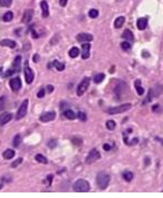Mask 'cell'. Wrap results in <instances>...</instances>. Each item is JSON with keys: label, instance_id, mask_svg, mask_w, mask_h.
<instances>
[{"label": "cell", "instance_id": "cell-1", "mask_svg": "<svg viewBox=\"0 0 163 198\" xmlns=\"http://www.w3.org/2000/svg\"><path fill=\"white\" fill-rule=\"evenodd\" d=\"M109 183H110V175L107 174V173H99L97 175V184L101 189H105V188L109 186Z\"/></svg>", "mask_w": 163, "mask_h": 198}, {"label": "cell", "instance_id": "cell-2", "mask_svg": "<svg viewBox=\"0 0 163 198\" xmlns=\"http://www.w3.org/2000/svg\"><path fill=\"white\" fill-rule=\"evenodd\" d=\"M73 190L77 193H87L90 190V184L85 179H78L73 184Z\"/></svg>", "mask_w": 163, "mask_h": 198}, {"label": "cell", "instance_id": "cell-3", "mask_svg": "<svg viewBox=\"0 0 163 198\" xmlns=\"http://www.w3.org/2000/svg\"><path fill=\"white\" fill-rule=\"evenodd\" d=\"M132 107L131 104H123V105H120V106L117 107H110L107 109V113L110 114V115H117V114H122L124 111H128Z\"/></svg>", "mask_w": 163, "mask_h": 198}, {"label": "cell", "instance_id": "cell-4", "mask_svg": "<svg viewBox=\"0 0 163 198\" xmlns=\"http://www.w3.org/2000/svg\"><path fill=\"white\" fill-rule=\"evenodd\" d=\"M28 99H24V101H22V104L20 105V107H19V109H18L17 111V115H16V119L17 120H20L22 119L26 115H27V111H28Z\"/></svg>", "mask_w": 163, "mask_h": 198}, {"label": "cell", "instance_id": "cell-5", "mask_svg": "<svg viewBox=\"0 0 163 198\" xmlns=\"http://www.w3.org/2000/svg\"><path fill=\"white\" fill-rule=\"evenodd\" d=\"M89 85H90V78L89 77H85V78L82 79V81L79 84L78 88H77V95L78 96H82L87 91V89L89 88Z\"/></svg>", "mask_w": 163, "mask_h": 198}, {"label": "cell", "instance_id": "cell-6", "mask_svg": "<svg viewBox=\"0 0 163 198\" xmlns=\"http://www.w3.org/2000/svg\"><path fill=\"white\" fill-rule=\"evenodd\" d=\"M100 158H101L100 153H99L95 148H93V149L90 150V153L88 154L87 158H85V163H87V164H92V163H94V161L99 160Z\"/></svg>", "mask_w": 163, "mask_h": 198}, {"label": "cell", "instance_id": "cell-7", "mask_svg": "<svg viewBox=\"0 0 163 198\" xmlns=\"http://www.w3.org/2000/svg\"><path fill=\"white\" fill-rule=\"evenodd\" d=\"M24 78H26V82L27 84H31V82L34 81V70L29 67V64L26 61L24 64Z\"/></svg>", "mask_w": 163, "mask_h": 198}, {"label": "cell", "instance_id": "cell-8", "mask_svg": "<svg viewBox=\"0 0 163 198\" xmlns=\"http://www.w3.org/2000/svg\"><path fill=\"white\" fill-rule=\"evenodd\" d=\"M54 118H56V113L54 111H47V113L41 115L39 120L41 123H49V121H52Z\"/></svg>", "mask_w": 163, "mask_h": 198}, {"label": "cell", "instance_id": "cell-9", "mask_svg": "<svg viewBox=\"0 0 163 198\" xmlns=\"http://www.w3.org/2000/svg\"><path fill=\"white\" fill-rule=\"evenodd\" d=\"M9 85H10V88L12 89L14 91H18V90L21 88V79L19 78V77L11 78L10 81H9Z\"/></svg>", "mask_w": 163, "mask_h": 198}, {"label": "cell", "instance_id": "cell-10", "mask_svg": "<svg viewBox=\"0 0 163 198\" xmlns=\"http://www.w3.org/2000/svg\"><path fill=\"white\" fill-rule=\"evenodd\" d=\"M90 48H91V45H89L88 42H83V45H82V54H81L82 59H88L90 57Z\"/></svg>", "mask_w": 163, "mask_h": 198}, {"label": "cell", "instance_id": "cell-11", "mask_svg": "<svg viewBox=\"0 0 163 198\" xmlns=\"http://www.w3.org/2000/svg\"><path fill=\"white\" fill-rule=\"evenodd\" d=\"M0 46L14 49V48L17 47V42L14 40H11V39H2V40H0Z\"/></svg>", "mask_w": 163, "mask_h": 198}, {"label": "cell", "instance_id": "cell-12", "mask_svg": "<svg viewBox=\"0 0 163 198\" xmlns=\"http://www.w3.org/2000/svg\"><path fill=\"white\" fill-rule=\"evenodd\" d=\"M32 17H34V10H32V9H27V10L24 12L22 21H24V24H29V22L32 20Z\"/></svg>", "mask_w": 163, "mask_h": 198}, {"label": "cell", "instance_id": "cell-13", "mask_svg": "<svg viewBox=\"0 0 163 198\" xmlns=\"http://www.w3.org/2000/svg\"><path fill=\"white\" fill-rule=\"evenodd\" d=\"M93 39L92 37V35L90 34H79L77 36V40L79 42H89V41H91Z\"/></svg>", "mask_w": 163, "mask_h": 198}, {"label": "cell", "instance_id": "cell-14", "mask_svg": "<svg viewBox=\"0 0 163 198\" xmlns=\"http://www.w3.org/2000/svg\"><path fill=\"white\" fill-rule=\"evenodd\" d=\"M11 119H12V114H10V113L2 114V115L0 116V126L6 125V124L9 123Z\"/></svg>", "mask_w": 163, "mask_h": 198}, {"label": "cell", "instance_id": "cell-15", "mask_svg": "<svg viewBox=\"0 0 163 198\" xmlns=\"http://www.w3.org/2000/svg\"><path fill=\"white\" fill-rule=\"evenodd\" d=\"M148 26V18L143 17V18H139L138 21H136V27L139 30H144Z\"/></svg>", "mask_w": 163, "mask_h": 198}, {"label": "cell", "instance_id": "cell-16", "mask_svg": "<svg viewBox=\"0 0 163 198\" xmlns=\"http://www.w3.org/2000/svg\"><path fill=\"white\" fill-rule=\"evenodd\" d=\"M40 7H41V10H42V17L43 18L49 17V6H48V2L46 0H42V1H41Z\"/></svg>", "mask_w": 163, "mask_h": 198}, {"label": "cell", "instance_id": "cell-17", "mask_svg": "<svg viewBox=\"0 0 163 198\" xmlns=\"http://www.w3.org/2000/svg\"><path fill=\"white\" fill-rule=\"evenodd\" d=\"M124 87H126V84H124V82H121L118 87L116 88V90H114V92H116V95L118 96V99H121V97H122L123 95V88Z\"/></svg>", "mask_w": 163, "mask_h": 198}, {"label": "cell", "instance_id": "cell-18", "mask_svg": "<svg viewBox=\"0 0 163 198\" xmlns=\"http://www.w3.org/2000/svg\"><path fill=\"white\" fill-rule=\"evenodd\" d=\"M134 87L136 89V92H138V95L139 96H142L144 94V89L143 87L141 86V80L140 79H136V81H134Z\"/></svg>", "mask_w": 163, "mask_h": 198}, {"label": "cell", "instance_id": "cell-19", "mask_svg": "<svg viewBox=\"0 0 163 198\" xmlns=\"http://www.w3.org/2000/svg\"><path fill=\"white\" fill-rule=\"evenodd\" d=\"M14 155H16V151L12 150V149H7V150H5L2 153V157L5 159H12L14 157Z\"/></svg>", "mask_w": 163, "mask_h": 198}, {"label": "cell", "instance_id": "cell-20", "mask_svg": "<svg viewBox=\"0 0 163 198\" xmlns=\"http://www.w3.org/2000/svg\"><path fill=\"white\" fill-rule=\"evenodd\" d=\"M122 37L124 38L126 40H128V41H133V40H134V37H133L132 31L129 30V29H126V30L123 31Z\"/></svg>", "mask_w": 163, "mask_h": 198}, {"label": "cell", "instance_id": "cell-21", "mask_svg": "<svg viewBox=\"0 0 163 198\" xmlns=\"http://www.w3.org/2000/svg\"><path fill=\"white\" fill-rule=\"evenodd\" d=\"M20 66H21V57L20 56H17L14 60V64H12V68L16 70V71H19L20 70Z\"/></svg>", "mask_w": 163, "mask_h": 198}, {"label": "cell", "instance_id": "cell-22", "mask_svg": "<svg viewBox=\"0 0 163 198\" xmlns=\"http://www.w3.org/2000/svg\"><path fill=\"white\" fill-rule=\"evenodd\" d=\"M124 21H126V18L123 17V16L118 17L116 20H114V28H117V29L121 28L123 26V24H124Z\"/></svg>", "mask_w": 163, "mask_h": 198}, {"label": "cell", "instance_id": "cell-23", "mask_svg": "<svg viewBox=\"0 0 163 198\" xmlns=\"http://www.w3.org/2000/svg\"><path fill=\"white\" fill-rule=\"evenodd\" d=\"M52 64H53V67H56V69H57L58 71H63V70H65L66 66L63 62H60V61H58V60H53Z\"/></svg>", "mask_w": 163, "mask_h": 198}, {"label": "cell", "instance_id": "cell-24", "mask_svg": "<svg viewBox=\"0 0 163 198\" xmlns=\"http://www.w3.org/2000/svg\"><path fill=\"white\" fill-rule=\"evenodd\" d=\"M63 116L67 118V119H70V120H73V119H75L77 118V115H75L72 110H70V109H68V110H66L65 113H63Z\"/></svg>", "mask_w": 163, "mask_h": 198}, {"label": "cell", "instance_id": "cell-25", "mask_svg": "<svg viewBox=\"0 0 163 198\" xmlns=\"http://www.w3.org/2000/svg\"><path fill=\"white\" fill-rule=\"evenodd\" d=\"M21 140H22V138H21V135L20 134H18V135H16V136L14 137V140H12V145H14V148H18V147L21 145Z\"/></svg>", "mask_w": 163, "mask_h": 198}, {"label": "cell", "instance_id": "cell-26", "mask_svg": "<svg viewBox=\"0 0 163 198\" xmlns=\"http://www.w3.org/2000/svg\"><path fill=\"white\" fill-rule=\"evenodd\" d=\"M79 54H80V51H79V49L77 47H73L70 49V51H69V56L71 57V58H77L79 56Z\"/></svg>", "mask_w": 163, "mask_h": 198}, {"label": "cell", "instance_id": "cell-27", "mask_svg": "<svg viewBox=\"0 0 163 198\" xmlns=\"http://www.w3.org/2000/svg\"><path fill=\"white\" fill-rule=\"evenodd\" d=\"M12 18H14V14H12L11 11H8V12H6V14L2 16V20H4L5 22H9V21L12 20Z\"/></svg>", "mask_w": 163, "mask_h": 198}, {"label": "cell", "instance_id": "cell-28", "mask_svg": "<svg viewBox=\"0 0 163 198\" xmlns=\"http://www.w3.org/2000/svg\"><path fill=\"white\" fill-rule=\"evenodd\" d=\"M122 176H123V178H124V180H126V181H131L133 179V174L129 170L124 171L122 174Z\"/></svg>", "mask_w": 163, "mask_h": 198}, {"label": "cell", "instance_id": "cell-29", "mask_svg": "<svg viewBox=\"0 0 163 198\" xmlns=\"http://www.w3.org/2000/svg\"><path fill=\"white\" fill-rule=\"evenodd\" d=\"M36 160L38 161V163H40V164H48V159L44 156H42V155H40V154H38V155H36Z\"/></svg>", "mask_w": 163, "mask_h": 198}, {"label": "cell", "instance_id": "cell-30", "mask_svg": "<svg viewBox=\"0 0 163 198\" xmlns=\"http://www.w3.org/2000/svg\"><path fill=\"white\" fill-rule=\"evenodd\" d=\"M104 74H97L94 76V78H93V81L95 84H100V82H102V80H104Z\"/></svg>", "mask_w": 163, "mask_h": 198}, {"label": "cell", "instance_id": "cell-31", "mask_svg": "<svg viewBox=\"0 0 163 198\" xmlns=\"http://www.w3.org/2000/svg\"><path fill=\"white\" fill-rule=\"evenodd\" d=\"M105 126H107V128L109 130H113L116 128V123H114V120H108L107 124H105Z\"/></svg>", "mask_w": 163, "mask_h": 198}, {"label": "cell", "instance_id": "cell-32", "mask_svg": "<svg viewBox=\"0 0 163 198\" xmlns=\"http://www.w3.org/2000/svg\"><path fill=\"white\" fill-rule=\"evenodd\" d=\"M12 4V0H0V6L1 7H10Z\"/></svg>", "mask_w": 163, "mask_h": 198}, {"label": "cell", "instance_id": "cell-33", "mask_svg": "<svg viewBox=\"0 0 163 198\" xmlns=\"http://www.w3.org/2000/svg\"><path fill=\"white\" fill-rule=\"evenodd\" d=\"M98 15H99V11L97 10V9H91V10L89 11V17L90 18H97L98 17Z\"/></svg>", "mask_w": 163, "mask_h": 198}, {"label": "cell", "instance_id": "cell-34", "mask_svg": "<svg viewBox=\"0 0 163 198\" xmlns=\"http://www.w3.org/2000/svg\"><path fill=\"white\" fill-rule=\"evenodd\" d=\"M6 96H2V97H0V111L4 109L5 106H6Z\"/></svg>", "mask_w": 163, "mask_h": 198}, {"label": "cell", "instance_id": "cell-35", "mask_svg": "<svg viewBox=\"0 0 163 198\" xmlns=\"http://www.w3.org/2000/svg\"><path fill=\"white\" fill-rule=\"evenodd\" d=\"M121 47H122L123 50H130L131 49V45L128 41H123L122 44H121Z\"/></svg>", "mask_w": 163, "mask_h": 198}, {"label": "cell", "instance_id": "cell-36", "mask_svg": "<svg viewBox=\"0 0 163 198\" xmlns=\"http://www.w3.org/2000/svg\"><path fill=\"white\" fill-rule=\"evenodd\" d=\"M78 118L80 120H82V121H85V120H87V115H85L83 111H79V113H78Z\"/></svg>", "mask_w": 163, "mask_h": 198}, {"label": "cell", "instance_id": "cell-37", "mask_svg": "<svg viewBox=\"0 0 163 198\" xmlns=\"http://www.w3.org/2000/svg\"><path fill=\"white\" fill-rule=\"evenodd\" d=\"M44 95H46V89H44V88H41L40 90L38 91L37 97H38V98H43Z\"/></svg>", "mask_w": 163, "mask_h": 198}, {"label": "cell", "instance_id": "cell-38", "mask_svg": "<svg viewBox=\"0 0 163 198\" xmlns=\"http://www.w3.org/2000/svg\"><path fill=\"white\" fill-rule=\"evenodd\" d=\"M22 160H24V159H22V158H18L17 160H16V161H14V163H12V164H11V167H12V168H14V167H17V166H19V165H20L21 163H22Z\"/></svg>", "mask_w": 163, "mask_h": 198}, {"label": "cell", "instance_id": "cell-39", "mask_svg": "<svg viewBox=\"0 0 163 198\" xmlns=\"http://www.w3.org/2000/svg\"><path fill=\"white\" fill-rule=\"evenodd\" d=\"M48 146H49V148H54V147L57 146V140H56V139L49 140V143H48Z\"/></svg>", "mask_w": 163, "mask_h": 198}, {"label": "cell", "instance_id": "cell-40", "mask_svg": "<svg viewBox=\"0 0 163 198\" xmlns=\"http://www.w3.org/2000/svg\"><path fill=\"white\" fill-rule=\"evenodd\" d=\"M52 179H53V176L52 175H48L47 176V184L48 186H50L51 183H52Z\"/></svg>", "mask_w": 163, "mask_h": 198}, {"label": "cell", "instance_id": "cell-41", "mask_svg": "<svg viewBox=\"0 0 163 198\" xmlns=\"http://www.w3.org/2000/svg\"><path fill=\"white\" fill-rule=\"evenodd\" d=\"M103 149H104V150H107V151L111 150V146H110V145H108V144H104V145H103Z\"/></svg>", "mask_w": 163, "mask_h": 198}, {"label": "cell", "instance_id": "cell-42", "mask_svg": "<svg viewBox=\"0 0 163 198\" xmlns=\"http://www.w3.org/2000/svg\"><path fill=\"white\" fill-rule=\"evenodd\" d=\"M67 4H68V0H60V6L61 7H66Z\"/></svg>", "mask_w": 163, "mask_h": 198}, {"label": "cell", "instance_id": "cell-43", "mask_svg": "<svg viewBox=\"0 0 163 198\" xmlns=\"http://www.w3.org/2000/svg\"><path fill=\"white\" fill-rule=\"evenodd\" d=\"M47 89H48V92H52V91H53V89H54V88H53V86L49 85V86L47 87Z\"/></svg>", "mask_w": 163, "mask_h": 198}, {"label": "cell", "instance_id": "cell-44", "mask_svg": "<svg viewBox=\"0 0 163 198\" xmlns=\"http://www.w3.org/2000/svg\"><path fill=\"white\" fill-rule=\"evenodd\" d=\"M73 143H75V145H81V139H73Z\"/></svg>", "mask_w": 163, "mask_h": 198}, {"label": "cell", "instance_id": "cell-45", "mask_svg": "<svg viewBox=\"0 0 163 198\" xmlns=\"http://www.w3.org/2000/svg\"><path fill=\"white\" fill-rule=\"evenodd\" d=\"M38 60H39V55H34V61L38 62Z\"/></svg>", "mask_w": 163, "mask_h": 198}, {"label": "cell", "instance_id": "cell-46", "mask_svg": "<svg viewBox=\"0 0 163 198\" xmlns=\"http://www.w3.org/2000/svg\"><path fill=\"white\" fill-rule=\"evenodd\" d=\"M143 57H145V58H146V57H149L148 52H146V51H143Z\"/></svg>", "mask_w": 163, "mask_h": 198}, {"label": "cell", "instance_id": "cell-47", "mask_svg": "<svg viewBox=\"0 0 163 198\" xmlns=\"http://www.w3.org/2000/svg\"><path fill=\"white\" fill-rule=\"evenodd\" d=\"M2 70H4V68H2V67H0V76L2 75Z\"/></svg>", "mask_w": 163, "mask_h": 198}, {"label": "cell", "instance_id": "cell-48", "mask_svg": "<svg viewBox=\"0 0 163 198\" xmlns=\"http://www.w3.org/2000/svg\"><path fill=\"white\" fill-rule=\"evenodd\" d=\"M145 160H146L145 161V165H148V164H149V158H145Z\"/></svg>", "mask_w": 163, "mask_h": 198}, {"label": "cell", "instance_id": "cell-49", "mask_svg": "<svg viewBox=\"0 0 163 198\" xmlns=\"http://www.w3.org/2000/svg\"><path fill=\"white\" fill-rule=\"evenodd\" d=\"M1 188H2V185H1V184H0V189H1Z\"/></svg>", "mask_w": 163, "mask_h": 198}]
</instances>
